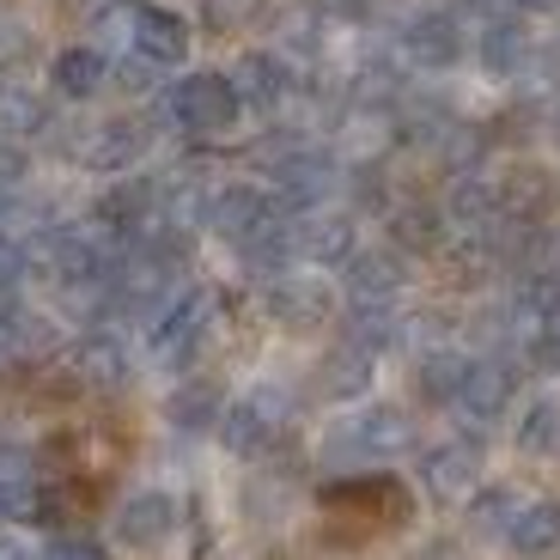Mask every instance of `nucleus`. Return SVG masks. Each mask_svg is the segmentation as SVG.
I'll return each instance as SVG.
<instances>
[{
	"instance_id": "f257e3e1",
	"label": "nucleus",
	"mask_w": 560,
	"mask_h": 560,
	"mask_svg": "<svg viewBox=\"0 0 560 560\" xmlns=\"http://www.w3.org/2000/svg\"><path fill=\"white\" fill-rule=\"evenodd\" d=\"M415 427L402 408H360V415L336 420L323 439V463H384L396 451H408Z\"/></svg>"
},
{
	"instance_id": "f03ea898",
	"label": "nucleus",
	"mask_w": 560,
	"mask_h": 560,
	"mask_svg": "<svg viewBox=\"0 0 560 560\" xmlns=\"http://www.w3.org/2000/svg\"><path fill=\"white\" fill-rule=\"evenodd\" d=\"M323 512L329 518H353V530H384V524L408 518V493L390 476H348L323 493Z\"/></svg>"
},
{
	"instance_id": "7ed1b4c3",
	"label": "nucleus",
	"mask_w": 560,
	"mask_h": 560,
	"mask_svg": "<svg viewBox=\"0 0 560 560\" xmlns=\"http://www.w3.org/2000/svg\"><path fill=\"white\" fill-rule=\"evenodd\" d=\"M238 85L225 73H189V80L171 85V122L189 128V135H220V128L238 122Z\"/></svg>"
},
{
	"instance_id": "20e7f679",
	"label": "nucleus",
	"mask_w": 560,
	"mask_h": 560,
	"mask_svg": "<svg viewBox=\"0 0 560 560\" xmlns=\"http://www.w3.org/2000/svg\"><path fill=\"white\" fill-rule=\"evenodd\" d=\"M280 420H287V402H280L275 390H256V396H244V402L225 408V420H220V445L232 451V457H262V451L275 445Z\"/></svg>"
},
{
	"instance_id": "39448f33",
	"label": "nucleus",
	"mask_w": 560,
	"mask_h": 560,
	"mask_svg": "<svg viewBox=\"0 0 560 560\" xmlns=\"http://www.w3.org/2000/svg\"><path fill=\"white\" fill-rule=\"evenodd\" d=\"M110 530H116V542H122V548H165L171 530H177V500L159 493V488L128 493V500L116 505Z\"/></svg>"
},
{
	"instance_id": "423d86ee",
	"label": "nucleus",
	"mask_w": 560,
	"mask_h": 560,
	"mask_svg": "<svg viewBox=\"0 0 560 560\" xmlns=\"http://www.w3.org/2000/svg\"><path fill=\"white\" fill-rule=\"evenodd\" d=\"M420 481L433 500H469L481 481V445L476 439H445L420 457Z\"/></svg>"
},
{
	"instance_id": "0eeeda50",
	"label": "nucleus",
	"mask_w": 560,
	"mask_h": 560,
	"mask_svg": "<svg viewBox=\"0 0 560 560\" xmlns=\"http://www.w3.org/2000/svg\"><path fill=\"white\" fill-rule=\"evenodd\" d=\"M268 311H275L287 329H311V323L329 317V287H323V275H275L268 280Z\"/></svg>"
},
{
	"instance_id": "6e6552de",
	"label": "nucleus",
	"mask_w": 560,
	"mask_h": 560,
	"mask_svg": "<svg viewBox=\"0 0 560 560\" xmlns=\"http://www.w3.org/2000/svg\"><path fill=\"white\" fill-rule=\"evenodd\" d=\"M293 256H305V262H323V268H348L353 256V220L348 213H305V220L293 225Z\"/></svg>"
},
{
	"instance_id": "1a4fd4ad",
	"label": "nucleus",
	"mask_w": 560,
	"mask_h": 560,
	"mask_svg": "<svg viewBox=\"0 0 560 560\" xmlns=\"http://www.w3.org/2000/svg\"><path fill=\"white\" fill-rule=\"evenodd\" d=\"M183 49H189V25L165 7H135V56L153 61V68H177Z\"/></svg>"
},
{
	"instance_id": "9d476101",
	"label": "nucleus",
	"mask_w": 560,
	"mask_h": 560,
	"mask_svg": "<svg viewBox=\"0 0 560 560\" xmlns=\"http://www.w3.org/2000/svg\"><path fill=\"white\" fill-rule=\"evenodd\" d=\"M402 56L415 61V68H451V61L463 56V31L451 13H420L415 25L402 31Z\"/></svg>"
},
{
	"instance_id": "9b49d317",
	"label": "nucleus",
	"mask_w": 560,
	"mask_h": 560,
	"mask_svg": "<svg viewBox=\"0 0 560 560\" xmlns=\"http://www.w3.org/2000/svg\"><path fill=\"white\" fill-rule=\"evenodd\" d=\"M512 390H518L512 365H500V360H476V365H469V378H463L457 408H463L469 420H500V415H505V402H512Z\"/></svg>"
},
{
	"instance_id": "f8f14e48",
	"label": "nucleus",
	"mask_w": 560,
	"mask_h": 560,
	"mask_svg": "<svg viewBox=\"0 0 560 560\" xmlns=\"http://www.w3.org/2000/svg\"><path fill=\"white\" fill-rule=\"evenodd\" d=\"M225 396H220V384L213 378H183L177 390L165 396V420L171 427H183V433H208V427H220L225 420Z\"/></svg>"
},
{
	"instance_id": "ddd939ff",
	"label": "nucleus",
	"mask_w": 560,
	"mask_h": 560,
	"mask_svg": "<svg viewBox=\"0 0 560 560\" xmlns=\"http://www.w3.org/2000/svg\"><path fill=\"white\" fill-rule=\"evenodd\" d=\"M402 293V262L384 250H360L348 262V299L353 305H396Z\"/></svg>"
},
{
	"instance_id": "4468645a",
	"label": "nucleus",
	"mask_w": 560,
	"mask_h": 560,
	"mask_svg": "<svg viewBox=\"0 0 560 560\" xmlns=\"http://www.w3.org/2000/svg\"><path fill=\"white\" fill-rule=\"evenodd\" d=\"M317 390L329 396V402H353V396H365V390H372V353L353 348V341H341L336 353H323Z\"/></svg>"
},
{
	"instance_id": "2eb2a0df",
	"label": "nucleus",
	"mask_w": 560,
	"mask_h": 560,
	"mask_svg": "<svg viewBox=\"0 0 560 560\" xmlns=\"http://www.w3.org/2000/svg\"><path fill=\"white\" fill-rule=\"evenodd\" d=\"M505 542H512V555H524V560L560 555V500H530L524 518H518V530L505 536Z\"/></svg>"
},
{
	"instance_id": "dca6fc26",
	"label": "nucleus",
	"mask_w": 560,
	"mask_h": 560,
	"mask_svg": "<svg viewBox=\"0 0 560 560\" xmlns=\"http://www.w3.org/2000/svg\"><path fill=\"white\" fill-rule=\"evenodd\" d=\"M73 372H80V384H92V390H116V384L128 378V353H122V341H110V336H85L80 348H73Z\"/></svg>"
},
{
	"instance_id": "f3484780",
	"label": "nucleus",
	"mask_w": 560,
	"mask_h": 560,
	"mask_svg": "<svg viewBox=\"0 0 560 560\" xmlns=\"http://www.w3.org/2000/svg\"><path fill=\"white\" fill-rule=\"evenodd\" d=\"M524 493L518 488H481L476 500H469V530L476 536H512L524 518Z\"/></svg>"
},
{
	"instance_id": "a211bd4d",
	"label": "nucleus",
	"mask_w": 560,
	"mask_h": 560,
	"mask_svg": "<svg viewBox=\"0 0 560 560\" xmlns=\"http://www.w3.org/2000/svg\"><path fill=\"white\" fill-rule=\"evenodd\" d=\"M140 153V122H128V116H110V122L92 128V140H85V159L98 171H128V159Z\"/></svg>"
},
{
	"instance_id": "6ab92c4d",
	"label": "nucleus",
	"mask_w": 560,
	"mask_h": 560,
	"mask_svg": "<svg viewBox=\"0 0 560 560\" xmlns=\"http://www.w3.org/2000/svg\"><path fill=\"white\" fill-rule=\"evenodd\" d=\"M469 353L457 348H433V353H420V390L433 396V402H457L463 396V378H469Z\"/></svg>"
},
{
	"instance_id": "aec40b11",
	"label": "nucleus",
	"mask_w": 560,
	"mask_h": 560,
	"mask_svg": "<svg viewBox=\"0 0 560 560\" xmlns=\"http://www.w3.org/2000/svg\"><path fill=\"white\" fill-rule=\"evenodd\" d=\"M518 445L530 451V457H560V396L530 402V415L518 420Z\"/></svg>"
},
{
	"instance_id": "412c9836",
	"label": "nucleus",
	"mask_w": 560,
	"mask_h": 560,
	"mask_svg": "<svg viewBox=\"0 0 560 560\" xmlns=\"http://www.w3.org/2000/svg\"><path fill=\"white\" fill-rule=\"evenodd\" d=\"M49 73H56V85L68 92V98H85V92H98L104 85V56L92 49V43H85V49H61Z\"/></svg>"
},
{
	"instance_id": "4be33fe9",
	"label": "nucleus",
	"mask_w": 560,
	"mask_h": 560,
	"mask_svg": "<svg viewBox=\"0 0 560 560\" xmlns=\"http://www.w3.org/2000/svg\"><path fill=\"white\" fill-rule=\"evenodd\" d=\"M524 56H530V37H524L518 19H493V25L481 31V61H488V68L512 73Z\"/></svg>"
},
{
	"instance_id": "5701e85b",
	"label": "nucleus",
	"mask_w": 560,
	"mask_h": 560,
	"mask_svg": "<svg viewBox=\"0 0 560 560\" xmlns=\"http://www.w3.org/2000/svg\"><path fill=\"white\" fill-rule=\"evenodd\" d=\"M238 73H244V80H232V85H238V98L275 104L280 92H287V68H280L275 56H244V61H238Z\"/></svg>"
},
{
	"instance_id": "b1692460",
	"label": "nucleus",
	"mask_w": 560,
	"mask_h": 560,
	"mask_svg": "<svg viewBox=\"0 0 560 560\" xmlns=\"http://www.w3.org/2000/svg\"><path fill=\"white\" fill-rule=\"evenodd\" d=\"M43 122H49V116H43V104L31 98V92H19V85L0 92V140H25V135H37Z\"/></svg>"
},
{
	"instance_id": "393cba45",
	"label": "nucleus",
	"mask_w": 560,
	"mask_h": 560,
	"mask_svg": "<svg viewBox=\"0 0 560 560\" xmlns=\"http://www.w3.org/2000/svg\"><path fill=\"white\" fill-rule=\"evenodd\" d=\"M43 560H110L98 542H85V536H56V542L43 548Z\"/></svg>"
},
{
	"instance_id": "a878e982",
	"label": "nucleus",
	"mask_w": 560,
	"mask_h": 560,
	"mask_svg": "<svg viewBox=\"0 0 560 560\" xmlns=\"http://www.w3.org/2000/svg\"><path fill=\"white\" fill-rule=\"evenodd\" d=\"M19 275H25V244L0 232V293H7V287H13Z\"/></svg>"
},
{
	"instance_id": "bb28decb",
	"label": "nucleus",
	"mask_w": 560,
	"mask_h": 560,
	"mask_svg": "<svg viewBox=\"0 0 560 560\" xmlns=\"http://www.w3.org/2000/svg\"><path fill=\"white\" fill-rule=\"evenodd\" d=\"M19 56H25V31H19V19L0 13V68H13Z\"/></svg>"
},
{
	"instance_id": "cd10ccee",
	"label": "nucleus",
	"mask_w": 560,
	"mask_h": 560,
	"mask_svg": "<svg viewBox=\"0 0 560 560\" xmlns=\"http://www.w3.org/2000/svg\"><path fill=\"white\" fill-rule=\"evenodd\" d=\"M408 560H469V548H463V542H445V536H433V542H420Z\"/></svg>"
},
{
	"instance_id": "c85d7f7f",
	"label": "nucleus",
	"mask_w": 560,
	"mask_h": 560,
	"mask_svg": "<svg viewBox=\"0 0 560 560\" xmlns=\"http://www.w3.org/2000/svg\"><path fill=\"white\" fill-rule=\"evenodd\" d=\"M250 7H256V0H208V13L220 19V25H238V19L250 13Z\"/></svg>"
},
{
	"instance_id": "c756f323",
	"label": "nucleus",
	"mask_w": 560,
	"mask_h": 560,
	"mask_svg": "<svg viewBox=\"0 0 560 560\" xmlns=\"http://www.w3.org/2000/svg\"><path fill=\"white\" fill-rule=\"evenodd\" d=\"M0 560H43V548L19 542V536H0Z\"/></svg>"
}]
</instances>
